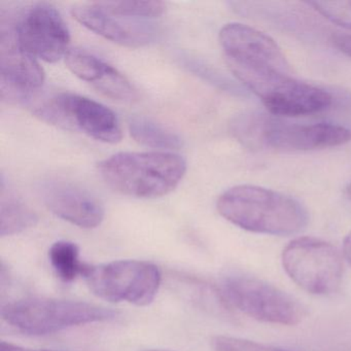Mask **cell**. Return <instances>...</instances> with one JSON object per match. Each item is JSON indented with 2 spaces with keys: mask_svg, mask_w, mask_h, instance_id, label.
Wrapping results in <instances>:
<instances>
[{
  "mask_svg": "<svg viewBox=\"0 0 351 351\" xmlns=\"http://www.w3.org/2000/svg\"><path fill=\"white\" fill-rule=\"evenodd\" d=\"M217 211L246 231L269 235H291L305 229L309 217L291 197L262 186L241 184L219 196Z\"/></svg>",
  "mask_w": 351,
  "mask_h": 351,
  "instance_id": "obj_1",
  "label": "cell"
},
{
  "mask_svg": "<svg viewBox=\"0 0 351 351\" xmlns=\"http://www.w3.org/2000/svg\"><path fill=\"white\" fill-rule=\"evenodd\" d=\"M186 171V160L167 152L120 153L98 164V172L110 188L135 198H159L169 194Z\"/></svg>",
  "mask_w": 351,
  "mask_h": 351,
  "instance_id": "obj_2",
  "label": "cell"
},
{
  "mask_svg": "<svg viewBox=\"0 0 351 351\" xmlns=\"http://www.w3.org/2000/svg\"><path fill=\"white\" fill-rule=\"evenodd\" d=\"M238 141L252 149L303 152L339 147L351 141V131L332 123L299 124L265 114H243L232 123Z\"/></svg>",
  "mask_w": 351,
  "mask_h": 351,
  "instance_id": "obj_3",
  "label": "cell"
},
{
  "mask_svg": "<svg viewBox=\"0 0 351 351\" xmlns=\"http://www.w3.org/2000/svg\"><path fill=\"white\" fill-rule=\"evenodd\" d=\"M1 315L8 324L22 332L48 335L112 319L117 313L86 302L29 298L8 304L1 310Z\"/></svg>",
  "mask_w": 351,
  "mask_h": 351,
  "instance_id": "obj_4",
  "label": "cell"
},
{
  "mask_svg": "<svg viewBox=\"0 0 351 351\" xmlns=\"http://www.w3.org/2000/svg\"><path fill=\"white\" fill-rule=\"evenodd\" d=\"M82 276L96 297L112 303L127 302L136 306L149 305L161 285L159 268L145 261L85 264Z\"/></svg>",
  "mask_w": 351,
  "mask_h": 351,
  "instance_id": "obj_5",
  "label": "cell"
},
{
  "mask_svg": "<svg viewBox=\"0 0 351 351\" xmlns=\"http://www.w3.org/2000/svg\"><path fill=\"white\" fill-rule=\"evenodd\" d=\"M226 62L245 85L256 77L289 73L291 67L276 43L263 32L240 23H229L219 32Z\"/></svg>",
  "mask_w": 351,
  "mask_h": 351,
  "instance_id": "obj_6",
  "label": "cell"
},
{
  "mask_svg": "<svg viewBox=\"0 0 351 351\" xmlns=\"http://www.w3.org/2000/svg\"><path fill=\"white\" fill-rule=\"evenodd\" d=\"M282 265L289 278L312 295L336 293L342 283L344 265L336 246L313 237L289 242L282 252Z\"/></svg>",
  "mask_w": 351,
  "mask_h": 351,
  "instance_id": "obj_7",
  "label": "cell"
},
{
  "mask_svg": "<svg viewBox=\"0 0 351 351\" xmlns=\"http://www.w3.org/2000/svg\"><path fill=\"white\" fill-rule=\"evenodd\" d=\"M34 114L50 124L77 129L96 141L118 143L122 127L117 114L99 102L73 93H61L38 102Z\"/></svg>",
  "mask_w": 351,
  "mask_h": 351,
  "instance_id": "obj_8",
  "label": "cell"
},
{
  "mask_svg": "<svg viewBox=\"0 0 351 351\" xmlns=\"http://www.w3.org/2000/svg\"><path fill=\"white\" fill-rule=\"evenodd\" d=\"M226 299L250 318L267 324L295 326L305 318V308L277 287L254 277L236 276L225 283Z\"/></svg>",
  "mask_w": 351,
  "mask_h": 351,
  "instance_id": "obj_9",
  "label": "cell"
},
{
  "mask_svg": "<svg viewBox=\"0 0 351 351\" xmlns=\"http://www.w3.org/2000/svg\"><path fill=\"white\" fill-rule=\"evenodd\" d=\"M14 30L19 46L36 59L55 63L69 52V28L56 8L49 3L30 7Z\"/></svg>",
  "mask_w": 351,
  "mask_h": 351,
  "instance_id": "obj_10",
  "label": "cell"
},
{
  "mask_svg": "<svg viewBox=\"0 0 351 351\" xmlns=\"http://www.w3.org/2000/svg\"><path fill=\"white\" fill-rule=\"evenodd\" d=\"M1 98L14 104L32 102L45 83V71L16 40L15 30L1 29Z\"/></svg>",
  "mask_w": 351,
  "mask_h": 351,
  "instance_id": "obj_11",
  "label": "cell"
},
{
  "mask_svg": "<svg viewBox=\"0 0 351 351\" xmlns=\"http://www.w3.org/2000/svg\"><path fill=\"white\" fill-rule=\"evenodd\" d=\"M256 95L267 110L281 117H301L328 110L332 96L322 88L285 75L263 87Z\"/></svg>",
  "mask_w": 351,
  "mask_h": 351,
  "instance_id": "obj_12",
  "label": "cell"
},
{
  "mask_svg": "<svg viewBox=\"0 0 351 351\" xmlns=\"http://www.w3.org/2000/svg\"><path fill=\"white\" fill-rule=\"evenodd\" d=\"M40 193L50 211L73 225L93 229L104 221V205L81 186L61 180H49L43 184Z\"/></svg>",
  "mask_w": 351,
  "mask_h": 351,
  "instance_id": "obj_13",
  "label": "cell"
},
{
  "mask_svg": "<svg viewBox=\"0 0 351 351\" xmlns=\"http://www.w3.org/2000/svg\"><path fill=\"white\" fill-rule=\"evenodd\" d=\"M71 14L88 29L120 46L141 48L155 38V29L149 24L114 15L98 3L75 7Z\"/></svg>",
  "mask_w": 351,
  "mask_h": 351,
  "instance_id": "obj_14",
  "label": "cell"
},
{
  "mask_svg": "<svg viewBox=\"0 0 351 351\" xmlns=\"http://www.w3.org/2000/svg\"><path fill=\"white\" fill-rule=\"evenodd\" d=\"M65 64L73 75L112 99L132 102L138 98L137 90L124 75L88 51L69 50Z\"/></svg>",
  "mask_w": 351,
  "mask_h": 351,
  "instance_id": "obj_15",
  "label": "cell"
},
{
  "mask_svg": "<svg viewBox=\"0 0 351 351\" xmlns=\"http://www.w3.org/2000/svg\"><path fill=\"white\" fill-rule=\"evenodd\" d=\"M1 236L15 235L38 223V215L5 186L1 178Z\"/></svg>",
  "mask_w": 351,
  "mask_h": 351,
  "instance_id": "obj_16",
  "label": "cell"
},
{
  "mask_svg": "<svg viewBox=\"0 0 351 351\" xmlns=\"http://www.w3.org/2000/svg\"><path fill=\"white\" fill-rule=\"evenodd\" d=\"M128 127L133 139L145 147L162 149L182 147V138L176 133L145 117L131 118Z\"/></svg>",
  "mask_w": 351,
  "mask_h": 351,
  "instance_id": "obj_17",
  "label": "cell"
},
{
  "mask_svg": "<svg viewBox=\"0 0 351 351\" xmlns=\"http://www.w3.org/2000/svg\"><path fill=\"white\" fill-rule=\"evenodd\" d=\"M49 258L57 276L65 282L75 280L83 273L85 264L80 260L79 246L73 242H55L49 250Z\"/></svg>",
  "mask_w": 351,
  "mask_h": 351,
  "instance_id": "obj_18",
  "label": "cell"
},
{
  "mask_svg": "<svg viewBox=\"0 0 351 351\" xmlns=\"http://www.w3.org/2000/svg\"><path fill=\"white\" fill-rule=\"evenodd\" d=\"M110 13L122 17L137 19V18H157L166 11V3L163 1H116V3H98Z\"/></svg>",
  "mask_w": 351,
  "mask_h": 351,
  "instance_id": "obj_19",
  "label": "cell"
},
{
  "mask_svg": "<svg viewBox=\"0 0 351 351\" xmlns=\"http://www.w3.org/2000/svg\"><path fill=\"white\" fill-rule=\"evenodd\" d=\"M318 14L324 16L328 21L351 29V0L350 1H311L308 3Z\"/></svg>",
  "mask_w": 351,
  "mask_h": 351,
  "instance_id": "obj_20",
  "label": "cell"
},
{
  "mask_svg": "<svg viewBox=\"0 0 351 351\" xmlns=\"http://www.w3.org/2000/svg\"><path fill=\"white\" fill-rule=\"evenodd\" d=\"M213 348L215 351H285L254 341L228 336L215 337Z\"/></svg>",
  "mask_w": 351,
  "mask_h": 351,
  "instance_id": "obj_21",
  "label": "cell"
},
{
  "mask_svg": "<svg viewBox=\"0 0 351 351\" xmlns=\"http://www.w3.org/2000/svg\"><path fill=\"white\" fill-rule=\"evenodd\" d=\"M332 45L346 56L351 57V34H337L332 36Z\"/></svg>",
  "mask_w": 351,
  "mask_h": 351,
  "instance_id": "obj_22",
  "label": "cell"
},
{
  "mask_svg": "<svg viewBox=\"0 0 351 351\" xmlns=\"http://www.w3.org/2000/svg\"><path fill=\"white\" fill-rule=\"evenodd\" d=\"M0 351H58V350H49V349H32L26 348V347L18 346V345L12 344L10 342H1L0 346Z\"/></svg>",
  "mask_w": 351,
  "mask_h": 351,
  "instance_id": "obj_23",
  "label": "cell"
},
{
  "mask_svg": "<svg viewBox=\"0 0 351 351\" xmlns=\"http://www.w3.org/2000/svg\"><path fill=\"white\" fill-rule=\"evenodd\" d=\"M343 254H344V258H346L349 266L351 267V232L345 237L344 242H343Z\"/></svg>",
  "mask_w": 351,
  "mask_h": 351,
  "instance_id": "obj_24",
  "label": "cell"
},
{
  "mask_svg": "<svg viewBox=\"0 0 351 351\" xmlns=\"http://www.w3.org/2000/svg\"><path fill=\"white\" fill-rule=\"evenodd\" d=\"M346 192L347 194H348V196L351 198V182L348 184V186H347Z\"/></svg>",
  "mask_w": 351,
  "mask_h": 351,
  "instance_id": "obj_25",
  "label": "cell"
},
{
  "mask_svg": "<svg viewBox=\"0 0 351 351\" xmlns=\"http://www.w3.org/2000/svg\"><path fill=\"white\" fill-rule=\"evenodd\" d=\"M145 351H170V350H164V349H149V350Z\"/></svg>",
  "mask_w": 351,
  "mask_h": 351,
  "instance_id": "obj_26",
  "label": "cell"
}]
</instances>
